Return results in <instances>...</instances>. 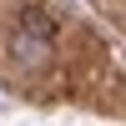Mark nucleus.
Listing matches in <instances>:
<instances>
[{
    "mask_svg": "<svg viewBox=\"0 0 126 126\" xmlns=\"http://www.w3.org/2000/svg\"><path fill=\"white\" fill-rule=\"evenodd\" d=\"M50 40H56V25H50V15H40V10H25L20 15V30L10 35V50H15V61L25 71H40L50 61Z\"/></svg>",
    "mask_w": 126,
    "mask_h": 126,
    "instance_id": "obj_1",
    "label": "nucleus"
}]
</instances>
